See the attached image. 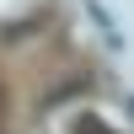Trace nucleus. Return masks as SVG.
<instances>
[{"mask_svg": "<svg viewBox=\"0 0 134 134\" xmlns=\"http://www.w3.org/2000/svg\"><path fill=\"white\" fill-rule=\"evenodd\" d=\"M81 5L91 11V21H97V27H102V38H107V43H124V38H118V21L107 16V5H102V0H81Z\"/></svg>", "mask_w": 134, "mask_h": 134, "instance_id": "f257e3e1", "label": "nucleus"}, {"mask_svg": "<svg viewBox=\"0 0 134 134\" xmlns=\"http://www.w3.org/2000/svg\"><path fill=\"white\" fill-rule=\"evenodd\" d=\"M70 134H113V129H107V124H102L97 113H81V118H75V129H70Z\"/></svg>", "mask_w": 134, "mask_h": 134, "instance_id": "f03ea898", "label": "nucleus"}, {"mask_svg": "<svg viewBox=\"0 0 134 134\" xmlns=\"http://www.w3.org/2000/svg\"><path fill=\"white\" fill-rule=\"evenodd\" d=\"M129 113H134V97H129Z\"/></svg>", "mask_w": 134, "mask_h": 134, "instance_id": "7ed1b4c3", "label": "nucleus"}]
</instances>
